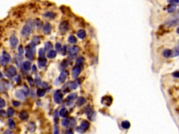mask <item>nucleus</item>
Wrapping results in <instances>:
<instances>
[{"instance_id":"obj_1","label":"nucleus","mask_w":179,"mask_h":134,"mask_svg":"<svg viewBox=\"0 0 179 134\" xmlns=\"http://www.w3.org/2000/svg\"><path fill=\"white\" fill-rule=\"evenodd\" d=\"M90 126V123L88 121H83L81 123V126L77 128V131L80 133H83L85 131H87Z\"/></svg>"},{"instance_id":"obj_2","label":"nucleus","mask_w":179,"mask_h":134,"mask_svg":"<svg viewBox=\"0 0 179 134\" xmlns=\"http://www.w3.org/2000/svg\"><path fill=\"white\" fill-rule=\"evenodd\" d=\"M62 100V94L60 91H57L54 94V100L56 103H60Z\"/></svg>"},{"instance_id":"obj_3","label":"nucleus","mask_w":179,"mask_h":134,"mask_svg":"<svg viewBox=\"0 0 179 134\" xmlns=\"http://www.w3.org/2000/svg\"><path fill=\"white\" fill-rule=\"evenodd\" d=\"M81 71V68L78 66H75V67L72 69V76L73 78H77L78 75Z\"/></svg>"},{"instance_id":"obj_4","label":"nucleus","mask_w":179,"mask_h":134,"mask_svg":"<svg viewBox=\"0 0 179 134\" xmlns=\"http://www.w3.org/2000/svg\"><path fill=\"white\" fill-rule=\"evenodd\" d=\"M30 32H31V29H30V27H29L28 25H25V26L22 27L21 33H22V36H24L26 37V36H28L29 35Z\"/></svg>"},{"instance_id":"obj_5","label":"nucleus","mask_w":179,"mask_h":134,"mask_svg":"<svg viewBox=\"0 0 179 134\" xmlns=\"http://www.w3.org/2000/svg\"><path fill=\"white\" fill-rule=\"evenodd\" d=\"M25 49H26V57H27L29 59H30V60L33 59H34L33 52H32V50H31L29 45V46H27V47L25 48Z\"/></svg>"},{"instance_id":"obj_6","label":"nucleus","mask_w":179,"mask_h":134,"mask_svg":"<svg viewBox=\"0 0 179 134\" xmlns=\"http://www.w3.org/2000/svg\"><path fill=\"white\" fill-rule=\"evenodd\" d=\"M112 98L111 96H104L103 99H102V103L104 105H106V106H108L111 105V103H112Z\"/></svg>"},{"instance_id":"obj_7","label":"nucleus","mask_w":179,"mask_h":134,"mask_svg":"<svg viewBox=\"0 0 179 134\" xmlns=\"http://www.w3.org/2000/svg\"><path fill=\"white\" fill-rule=\"evenodd\" d=\"M10 43H11V45L12 48H16L18 43V41L16 36H15L13 35L11 36V38H10Z\"/></svg>"},{"instance_id":"obj_8","label":"nucleus","mask_w":179,"mask_h":134,"mask_svg":"<svg viewBox=\"0 0 179 134\" xmlns=\"http://www.w3.org/2000/svg\"><path fill=\"white\" fill-rule=\"evenodd\" d=\"M69 29V23L67 21H64L60 25V29L62 32H66Z\"/></svg>"},{"instance_id":"obj_9","label":"nucleus","mask_w":179,"mask_h":134,"mask_svg":"<svg viewBox=\"0 0 179 134\" xmlns=\"http://www.w3.org/2000/svg\"><path fill=\"white\" fill-rule=\"evenodd\" d=\"M67 75H68L67 71H62L61 73V74H60V77H59V80L61 83H64L66 80V79H67Z\"/></svg>"},{"instance_id":"obj_10","label":"nucleus","mask_w":179,"mask_h":134,"mask_svg":"<svg viewBox=\"0 0 179 134\" xmlns=\"http://www.w3.org/2000/svg\"><path fill=\"white\" fill-rule=\"evenodd\" d=\"M7 73L11 75V76H13V75H15L16 74V68L14 67H9V68H8V70H7Z\"/></svg>"},{"instance_id":"obj_11","label":"nucleus","mask_w":179,"mask_h":134,"mask_svg":"<svg viewBox=\"0 0 179 134\" xmlns=\"http://www.w3.org/2000/svg\"><path fill=\"white\" fill-rule=\"evenodd\" d=\"M79 50H80V48H79L78 46L74 45V46H73V47H72V48H70L69 52H70L71 54L74 55V54H76Z\"/></svg>"},{"instance_id":"obj_12","label":"nucleus","mask_w":179,"mask_h":134,"mask_svg":"<svg viewBox=\"0 0 179 134\" xmlns=\"http://www.w3.org/2000/svg\"><path fill=\"white\" fill-rule=\"evenodd\" d=\"M77 36H78V38L80 39H84L86 36V32L84 29H80L77 32Z\"/></svg>"},{"instance_id":"obj_13","label":"nucleus","mask_w":179,"mask_h":134,"mask_svg":"<svg viewBox=\"0 0 179 134\" xmlns=\"http://www.w3.org/2000/svg\"><path fill=\"white\" fill-rule=\"evenodd\" d=\"M50 30H51V26H50V25L48 22H46L45 24L44 27V32L48 34L50 33Z\"/></svg>"},{"instance_id":"obj_14","label":"nucleus","mask_w":179,"mask_h":134,"mask_svg":"<svg viewBox=\"0 0 179 134\" xmlns=\"http://www.w3.org/2000/svg\"><path fill=\"white\" fill-rule=\"evenodd\" d=\"M19 117L20 118L22 119V120H25V119H26L28 117V113L26 111H22L20 113V115H19Z\"/></svg>"},{"instance_id":"obj_15","label":"nucleus","mask_w":179,"mask_h":134,"mask_svg":"<svg viewBox=\"0 0 179 134\" xmlns=\"http://www.w3.org/2000/svg\"><path fill=\"white\" fill-rule=\"evenodd\" d=\"M46 62H47V60L45 57H39V65L41 66V67H44L46 64Z\"/></svg>"},{"instance_id":"obj_16","label":"nucleus","mask_w":179,"mask_h":134,"mask_svg":"<svg viewBox=\"0 0 179 134\" xmlns=\"http://www.w3.org/2000/svg\"><path fill=\"white\" fill-rule=\"evenodd\" d=\"M55 13L52 12V11H48V12L45 13L44 14V16H45L46 17H48V18H54L55 17Z\"/></svg>"},{"instance_id":"obj_17","label":"nucleus","mask_w":179,"mask_h":134,"mask_svg":"<svg viewBox=\"0 0 179 134\" xmlns=\"http://www.w3.org/2000/svg\"><path fill=\"white\" fill-rule=\"evenodd\" d=\"M30 67H31V63L29 61H25L23 63V68L25 70H26V71L29 70Z\"/></svg>"},{"instance_id":"obj_18","label":"nucleus","mask_w":179,"mask_h":134,"mask_svg":"<svg viewBox=\"0 0 179 134\" xmlns=\"http://www.w3.org/2000/svg\"><path fill=\"white\" fill-rule=\"evenodd\" d=\"M56 52L55 50H50L48 52V57H49L50 59H53L54 57H55L56 56Z\"/></svg>"},{"instance_id":"obj_19","label":"nucleus","mask_w":179,"mask_h":134,"mask_svg":"<svg viewBox=\"0 0 179 134\" xmlns=\"http://www.w3.org/2000/svg\"><path fill=\"white\" fill-rule=\"evenodd\" d=\"M84 61H85V59H84L83 57H78L76 60V66L81 67V65L83 64Z\"/></svg>"},{"instance_id":"obj_20","label":"nucleus","mask_w":179,"mask_h":134,"mask_svg":"<svg viewBox=\"0 0 179 134\" xmlns=\"http://www.w3.org/2000/svg\"><path fill=\"white\" fill-rule=\"evenodd\" d=\"M25 94L22 91H18L16 92V96L18 98L20 99H24L25 98Z\"/></svg>"},{"instance_id":"obj_21","label":"nucleus","mask_w":179,"mask_h":134,"mask_svg":"<svg viewBox=\"0 0 179 134\" xmlns=\"http://www.w3.org/2000/svg\"><path fill=\"white\" fill-rule=\"evenodd\" d=\"M9 126L11 129H14V128H16V124H15L14 121L12 119H9Z\"/></svg>"},{"instance_id":"obj_22","label":"nucleus","mask_w":179,"mask_h":134,"mask_svg":"<svg viewBox=\"0 0 179 134\" xmlns=\"http://www.w3.org/2000/svg\"><path fill=\"white\" fill-rule=\"evenodd\" d=\"M2 58H3L6 62L9 61H10V59H11L10 55H9L6 52H3V57H2Z\"/></svg>"},{"instance_id":"obj_23","label":"nucleus","mask_w":179,"mask_h":134,"mask_svg":"<svg viewBox=\"0 0 179 134\" xmlns=\"http://www.w3.org/2000/svg\"><path fill=\"white\" fill-rule=\"evenodd\" d=\"M171 54H172L171 50H169V49L165 50L164 52H163V56L165 57H170V56L171 55Z\"/></svg>"},{"instance_id":"obj_24","label":"nucleus","mask_w":179,"mask_h":134,"mask_svg":"<svg viewBox=\"0 0 179 134\" xmlns=\"http://www.w3.org/2000/svg\"><path fill=\"white\" fill-rule=\"evenodd\" d=\"M28 129H29V131H31V132H33L35 131V128H36V125H35V124H34V123H30L29 125H28Z\"/></svg>"},{"instance_id":"obj_25","label":"nucleus","mask_w":179,"mask_h":134,"mask_svg":"<svg viewBox=\"0 0 179 134\" xmlns=\"http://www.w3.org/2000/svg\"><path fill=\"white\" fill-rule=\"evenodd\" d=\"M121 125H122V127L125 129H127L130 127V123L128 121H124L122 122Z\"/></svg>"},{"instance_id":"obj_26","label":"nucleus","mask_w":179,"mask_h":134,"mask_svg":"<svg viewBox=\"0 0 179 134\" xmlns=\"http://www.w3.org/2000/svg\"><path fill=\"white\" fill-rule=\"evenodd\" d=\"M67 115V110L66 108H62L60 111V115L62 117H66V115Z\"/></svg>"},{"instance_id":"obj_27","label":"nucleus","mask_w":179,"mask_h":134,"mask_svg":"<svg viewBox=\"0 0 179 134\" xmlns=\"http://www.w3.org/2000/svg\"><path fill=\"white\" fill-rule=\"evenodd\" d=\"M53 48V45H52V43L49 42V41H47L44 45V48L45 50H50L51 48Z\"/></svg>"},{"instance_id":"obj_28","label":"nucleus","mask_w":179,"mask_h":134,"mask_svg":"<svg viewBox=\"0 0 179 134\" xmlns=\"http://www.w3.org/2000/svg\"><path fill=\"white\" fill-rule=\"evenodd\" d=\"M85 103V99H84L83 97H80L78 99V100H77L78 106H82Z\"/></svg>"},{"instance_id":"obj_29","label":"nucleus","mask_w":179,"mask_h":134,"mask_svg":"<svg viewBox=\"0 0 179 134\" xmlns=\"http://www.w3.org/2000/svg\"><path fill=\"white\" fill-rule=\"evenodd\" d=\"M68 41H69V43H75L76 42V38L74 36H70L69 37V39H68Z\"/></svg>"},{"instance_id":"obj_30","label":"nucleus","mask_w":179,"mask_h":134,"mask_svg":"<svg viewBox=\"0 0 179 134\" xmlns=\"http://www.w3.org/2000/svg\"><path fill=\"white\" fill-rule=\"evenodd\" d=\"M45 90L43 89H39L37 90V95L39 96H43L45 95Z\"/></svg>"},{"instance_id":"obj_31","label":"nucleus","mask_w":179,"mask_h":134,"mask_svg":"<svg viewBox=\"0 0 179 134\" xmlns=\"http://www.w3.org/2000/svg\"><path fill=\"white\" fill-rule=\"evenodd\" d=\"M39 57L42 58V57H45V49L41 48L39 51Z\"/></svg>"},{"instance_id":"obj_32","label":"nucleus","mask_w":179,"mask_h":134,"mask_svg":"<svg viewBox=\"0 0 179 134\" xmlns=\"http://www.w3.org/2000/svg\"><path fill=\"white\" fill-rule=\"evenodd\" d=\"M33 42L34 43L35 45H38L40 43V39H39V36H34V38H33Z\"/></svg>"},{"instance_id":"obj_33","label":"nucleus","mask_w":179,"mask_h":134,"mask_svg":"<svg viewBox=\"0 0 179 134\" xmlns=\"http://www.w3.org/2000/svg\"><path fill=\"white\" fill-rule=\"evenodd\" d=\"M8 115L9 116V117H11V116H13V114H14V110L13 109V108H9L8 109Z\"/></svg>"},{"instance_id":"obj_34","label":"nucleus","mask_w":179,"mask_h":134,"mask_svg":"<svg viewBox=\"0 0 179 134\" xmlns=\"http://www.w3.org/2000/svg\"><path fill=\"white\" fill-rule=\"evenodd\" d=\"M173 56H176V55H179V46L174 48L173 49Z\"/></svg>"},{"instance_id":"obj_35","label":"nucleus","mask_w":179,"mask_h":134,"mask_svg":"<svg viewBox=\"0 0 179 134\" xmlns=\"http://www.w3.org/2000/svg\"><path fill=\"white\" fill-rule=\"evenodd\" d=\"M35 45H36L33 42H32V43H30V44H29V47H30V48H31V50L33 52V53L34 54V52H35V50H36V48H35Z\"/></svg>"},{"instance_id":"obj_36","label":"nucleus","mask_w":179,"mask_h":134,"mask_svg":"<svg viewBox=\"0 0 179 134\" xmlns=\"http://www.w3.org/2000/svg\"><path fill=\"white\" fill-rule=\"evenodd\" d=\"M62 126H67L69 124V120H68L67 119H64V120L62 122Z\"/></svg>"},{"instance_id":"obj_37","label":"nucleus","mask_w":179,"mask_h":134,"mask_svg":"<svg viewBox=\"0 0 179 134\" xmlns=\"http://www.w3.org/2000/svg\"><path fill=\"white\" fill-rule=\"evenodd\" d=\"M22 92H24V94H25V96L28 93H29V89H28V87L26 86V85H24V87H23V90H22Z\"/></svg>"},{"instance_id":"obj_38","label":"nucleus","mask_w":179,"mask_h":134,"mask_svg":"<svg viewBox=\"0 0 179 134\" xmlns=\"http://www.w3.org/2000/svg\"><path fill=\"white\" fill-rule=\"evenodd\" d=\"M76 97V94H71L70 96H69L67 97V99L69 100H72L73 99H74Z\"/></svg>"},{"instance_id":"obj_39","label":"nucleus","mask_w":179,"mask_h":134,"mask_svg":"<svg viewBox=\"0 0 179 134\" xmlns=\"http://www.w3.org/2000/svg\"><path fill=\"white\" fill-rule=\"evenodd\" d=\"M77 86H78V84L76 83V82H73L71 83L70 84V87H71V88L72 89H75L76 87H77Z\"/></svg>"},{"instance_id":"obj_40","label":"nucleus","mask_w":179,"mask_h":134,"mask_svg":"<svg viewBox=\"0 0 179 134\" xmlns=\"http://www.w3.org/2000/svg\"><path fill=\"white\" fill-rule=\"evenodd\" d=\"M36 27H37L38 29H40V28L42 27V22L40 20H36Z\"/></svg>"},{"instance_id":"obj_41","label":"nucleus","mask_w":179,"mask_h":134,"mask_svg":"<svg viewBox=\"0 0 179 134\" xmlns=\"http://www.w3.org/2000/svg\"><path fill=\"white\" fill-rule=\"evenodd\" d=\"M5 106V101L4 100L0 97V108H4Z\"/></svg>"},{"instance_id":"obj_42","label":"nucleus","mask_w":179,"mask_h":134,"mask_svg":"<svg viewBox=\"0 0 179 134\" xmlns=\"http://www.w3.org/2000/svg\"><path fill=\"white\" fill-rule=\"evenodd\" d=\"M61 48H62V45L60 43H56L55 44L56 50H57V51H60V50H61Z\"/></svg>"},{"instance_id":"obj_43","label":"nucleus","mask_w":179,"mask_h":134,"mask_svg":"<svg viewBox=\"0 0 179 134\" xmlns=\"http://www.w3.org/2000/svg\"><path fill=\"white\" fill-rule=\"evenodd\" d=\"M67 66V61H66V60H64V61L62 62V64H61L62 68H66Z\"/></svg>"},{"instance_id":"obj_44","label":"nucleus","mask_w":179,"mask_h":134,"mask_svg":"<svg viewBox=\"0 0 179 134\" xmlns=\"http://www.w3.org/2000/svg\"><path fill=\"white\" fill-rule=\"evenodd\" d=\"M174 10H175V6H169V8H168V11L169 12H173Z\"/></svg>"},{"instance_id":"obj_45","label":"nucleus","mask_w":179,"mask_h":134,"mask_svg":"<svg viewBox=\"0 0 179 134\" xmlns=\"http://www.w3.org/2000/svg\"><path fill=\"white\" fill-rule=\"evenodd\" d=\"M18 52H19V53H20V55H22V54H23V52H24V49H23L22 45H20V46H19V48H18Z\"/></svg>"},{"instance_id":"obj_46","label":"nucleus","mask_w":179,"mask_h":134,"mask_svg":"<svg viewBox=\"0 0 179 134\" xmlns=\"http://www.w3.org/2000/svg\"><path fill=\"white\" fill-rule=\"evenodd\" d=\"M13 105L14 106H19L20 105V103L19 101H17V100H13Z\"/></svg>"},{"instance_id":"obj_47","label":"nucleus","mask_w":179,"mask_h":134,"mask_svg":"<svg viewBox=\"0 0 179 134\" xmlns=\"http://www.w3.org/2000/svg\"><path fill=\"white\" fill-rule=\"evenodd\" d=\"M173 76L175 78H179V71H176L173 73Z\"/></svg>"},{"instance_id":"obj_48","label":"nucleus","mask_w":179,"mask_h":134,"mask_svg":"<svg viewBox=\"0 0 179 134\" xmlns=\"http://www.w3.org/2000/svg\"><path fill=\"white\" fill-rule=\"evenodd\" d=\"M4 134H13L11 133V131H10L9 130H6L4 131Z\"/></svg>"},{"instance_id":"obj_49","label":"nucleus","mask_w":179,"mask_h":134,"mask_svg":"<svg viewBox=\"0 0 179 134\" xmlns=\"http://www.w3.org/2000/svg\"><path fill=\"white\" fill-rule=\"evenodd\" d=\"M28 80H29V83H30V84L31 85H33V83H32V80L31 79V78H29V79H28Z\"/></svg>"},{"instance_id":"obj_50","label":"nucleus","mask_w":179,"mask_h":134,"mask_svg":"<svg viewBox=\"0 0 179 134\" xmlns=\"http://www.w3.org/2000/svg\"><path fill=\"white\" fill-rule=\"evenodd\" d=\"M170 3H175V4H177V3H179V1H169Z\"/></svg>"},{"instance_id":"obj_51","label":"nucleus","mask_w":179,"mask_h":134,"mask_svg":"<svg viewBox=\"0 0 179 134\" xmlns=\"http://www.w3.org/2000/svg\"><path fill=\"white\" fill-rule=\"evenodd\" d=\"M54 134H59V133H58V129L57 128H56L55 130V133H54Z\"/></svg>"},{"instance_id":"obj_52","label":"nucleus","mask_w":179,"mask_h":134,"mask_svg":"<svg viewBox=\"0 0 179 134\" xmlns=\"http://www.w3.org/2000/svg\"><path fill=\"white\" fill-rule=\"evenodd\" d=\"M32 70H33V71H36V66H33Z\"/></svg>"},{"instance_id":"obj_53","label":"nucleus","mask_w":179,"mask_h":134,"mask_svg":"<svg viewBox=\"0 0 179 134\" xmlns=\"http://www.w3.org/2000/svg\"><path fill=\"white\" fill-rule=\"evenodd\" d=\"M177 33H178L179 34V28L177 29Z\"/></svg>"},{"instance_id":"obj_54","label":"nucleus","mask_w":179,"mask_h":134,"mask_svg":"<svg viewBox=\"0 0 179 134\" xmlns=\"http://www.w3.org/2000/svg\"></svg>"}]
</instances>
